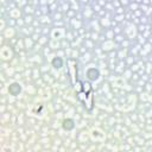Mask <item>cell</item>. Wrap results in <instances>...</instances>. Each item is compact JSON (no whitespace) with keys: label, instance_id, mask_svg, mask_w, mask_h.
<instances>
[{"label":"cell","instance_id":"obj_1","mask_svg":"<svg viewBox=\"0 0 152 152\" xmlns=\"http://www.w3.org/2000/svg\"><path fill=\"white\" fill-rule=\"evenodd\" d=\"M100 77V71L96 68H89L87 70V78L90 81H96Z\"/></svg>","mask_w":152,"mask_h":152},{"label":"cell","instance_id":"obj_2","mask_svg":"<svg viewBox=\"0 0 152 152\" xmlns=\"http://www.w3.org/2000/svg\"><path fill=\"white\" fill-rule=\"evenodd\" d=\"M8 91H10V94H11V95L17 96V95L21 91V87H20V84H19V83L13 82V83H11V84H10V87H8Z\"/></svg>","mask_w":152,"mask_h":152},{"label":"cell","instance_id":"obj_4","mask_svg":"<svg viewBox=\"0 0 152 152\" xmlns=\"http://www.w3.org/2000/svg\"><path fill=\"white\" fill-rule=\"evenodd\" d=\"M51 64L55 69H59L63 66V59L61 57H55L52 61H51Z\"/></svg>","mask_w":152,"mask_h":152},{"label":"cell","instance_id":"obj_3","mask_svg":"<svg viewBox=\"0 0 152 152\" xmlns=\"http://www.w3.org/2000/svg\"><path fill=\"white\" fill-rule=\"evenodd\" d=\"M62 127L65 131H71L75 127V121L72 119H64L63 122H62Z\"/></svg>","mask_w":152,"mask_h":152}]
</instances>
